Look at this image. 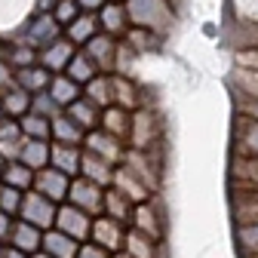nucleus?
<instances>
[{"instance_id":"obj_28","label":"nucleus","mask_w":258,"mask_h":258,"mask_svg":"<svg viewBox=\"0 0 258 258\" xmlns=\"http://www.w3.org/2000/svg\"><path fill=\"white\" fill-rule=\"evenodd\" d=\"M31 105H34V95L25 92L22 86H13L10 92L0 95V108H4L10 120H22L25 114H31Z\"/></svg>"},{"instance_id":"obj_34","label":"nucleus","mask_w":258,"mask_h":258,"mask_svg":"<svg viewBox=\"0 0 258 258\" xmlns=\"http://www.w3.org/2000/svg\"><path fill=\"white\" fill-rule=\"evenodd\" d=\"M64 74H68L77 86H86L89 80H95L102 71H99V64H95V61H92L83 49H77V55L71 58V64H68V71H64Z\"/></svg>"},{"instance_id":"obj_5","label":"nucleus","mask_w":258,"mask_h":258,"mask_svg":"<svg viewBox=\"0 0 258 258\" xmlns=\"http://www.w3.org/2000/svg\"><path fill=\"white\" fill-rule=\"evenodd\" d=\"M55 215H58V206L52 200H46L43 194H37V190H28L25 194L22 212H19L22 221L34 224V228H40V231H52L55 228Z\"/></svg>"},{"instance_id":"obj_14","label":"nucleus","mask_w":258,"mask_h":258,"mask_svg":"<svg viewBox=\"0 0 258 258\" xmlns=\"http://www.w3.org/2000/svg\"><path fill=\"white\" fill-rule=\"evenodd\" d=\"M43 234H46V231L34 228V224H28V221H22V218H16L7 246L19 249V252H25V255H37V252L43 249Z\"/></svg>"},{"instance_id":"obj_18","label":"nucleus","mask_w":258,"mask_h":258,"mask_svg":"<svg viewBox=\"0 0 258 258\" xmlns=\"http://www.w3.org/2000/svg\"><path fill=\"white\" fill-rule=\"evenodd\" d=\"M99 129H105L108 136H114V139L126 142V148H129V129H133V111H126V108H120V105H111V108H105V111H102V126H99Z\"/></svg>"},{"instance_id":"obj_22","label":"nucleus","mask_w":258,"mask_h":258,"mask_svg":"<svg viewBox=\"0 0 258 258\" xmlns=\"http://www.w3.org/2000/svg\"><path fill=\"white\" fill-rule=\"evenodd\" d=\"M114 172H117V166H111L108 160H102V157L83 151V163H80V175H83V178L102 184V187H111V184H114Z\"/></svg>"},{"instance_id":"obj_12","label":"nucleus","mask_w":258,"mask_h":258,"mask_svg":"<svg viewBox=\"0 0 258 258\" xmlns=\"http://www.w3.org/2000/svg\"><path fill=\"white\" fill-rule=\"evenodd\" d=\"M129 228L139 231V234H145V237H151V240L163 237V218H160V212H157V203L154 200L139 203L133 209V221H129Z\"/></svg>"},{"instance_id":"obj_11","label":"nucleus","mask_w":258,"mask_h":258,"mask_svg":"<svg viewBox=\"0 0 258 258\" xmlns=\"http://www.w3.org/2000/svg\"><path fill=\"white\" fill-rule=\"evenodd\" d=\"M117 46H120V40L117 37H111V34H95L86 46H83V52L99 64V71L102 74H114V64H117Z\"/></svg>"},{"instance_id":"obj_4","label":"nucleus","mask_w":258,"mask_h":258,"mask_svg":"<svg viewBox=\"0 0 258 258\" xmlns=\"http://www.w3.org/2000/svg\"><path fill=\"white\" fill-rule=\"evenodd\" d=\"M126 234H129V228H126L123 221L108 218V215H99V218H92V231H89V240L86 243H95L99 249L117 255L126 246Z\"/></svg>"},{"instance_id":"obj_54","label":"nucleus","mask_w":258,"mask_h":258,"mask_svg":"<svg viewBox=\"0 0 258 258\" xmlns=\"http://www.w3.org/2000/svg\"><path fill=\"white\" fill-rule=\"evenodd\" d=\"M4 117H7V114H4V108H0V120H4Z\"/></svg>"},{"instance_id":"obj_46","label":"nucleus","mask_w":258,"mask_h":258,"mask_svg":"<svg viewBox=\"0 0 258 258\" xmlns=\"http://www.w3.org/2000/svg\"><path fill=\"white\" fill-rule=\"evenodd\" d=\"M77 258H114V255H111V252H105V249H99L95 243H83Z\"/></svg>"},{"instance_id":"obj_49","label":"nucleus","mask_w":258,"mask_h":258,"mask_svg":"<svg viewBox=\"0 0 258 258\" xmlns=\"http://www.w3.org/2000/svg\"><path fill=\"white\" fill-rule=\"evenodd\" d=\"M55 7H58V0H34V13H40V16H52Z\"/></svg>"},{"instance_id":"obj_10","label":"nucleus","mask_w":258,"mask_h":258,"mask_svg":"<svg viewBox=\"0 0 258 258\" xmlns=\"http://www.w3.org/2000/svg\"><path fill=\"white\" fill-rule=\"evenodd\" d=\"M34 190L37 194H43L46 200H52L55 206H61V203H68V190H71V178L64 175V172H58V169H40L37 175H34Z\"/></svg>"},{"instance_id":"obj_23","label":"nucleus","mask_w":258,"mask_h":258,"mask_svg":"<svg viewBox=\"0 0 258 258\" xmlns=\"http://www.w3.org/2000/svg\"><path fill=\"white\" fill-rule=\"evenodd\" d=\"M231 178L234 187H243V194H258V157H234Z\"/></svg>"},{"instance_id":"obj_45","label":"nucleus","mask_w":258,"mask_h":258,"mask_svg":"<svg viewBox=\"0 0 258 258\" xmlns=\"http://www.w3.org/2000/svg\"><path fill=\"white\" fill-rule=\"evenodd\" d=\"M16 86V71H13V64L7 58H0V95L10 92Z\"/></svg>"},{"instance_id":"obj_33","label":"nucleus","mask_w":258,"mask_h":258,"mask_svg":"<svg viewBox=\"0 0 258 258\" xmlns=\"http://www.w3.org/2000/svg\"><path fill=\"white\" fill-rule=\"evenodd\" d=\"M133 209H136V203H129L117 187H108L105 190V212L102 215L117 218V221H123L126 228H129V221H133Z\"/></svg>"},{"instance_id":"obj_16","label":"nucleus","mask_w":258,"mask_h":258,"mask_svg":"<svg viewBox=\"0 0 258 258\" xmlns=\"http://www.w3.org/2000/svg\"><path fill=\"white\" fill-rule=\"evenodd\" d=\"M80 163H83V148L77 145H55L52 142V157H49V166L64 172L68 178L80 175Z\"/></svg>"},{"instance_id":"obj_48","label":"nucleus","mask_w":258,"mask_h":258,"mask_svg":"<svg viewBox=\"0 0 258 258\" xmlns=\"http://www.w3.org/2000/svg\"><path fill=\"white\" fill-rule=\"evenodd\" d=\"M105 4H108V0H77L80 13H92V16H99L105 10Z\"/></svg>"},{"instance_id":"obj_31","label":"nucleus","mask_w":258,"mask_h":258,"mask_svg":"<svg viewBox=\"0 0 258 258\" xmlns=\"http://www.w3.org/2000/svg\"><path fill=\"white\" fill-rule=\"evenodd\" d=\"M49 157H52V142H34V139H25V151H22V163L28 169H49Z\"/></svg>"},{"instance_id":"obj_24","label":"nucleus","mask_w":258,"mask_h":258,"mask_svg":"<svg viewBox=\"0 0 258 258\" xmlns=\"http://www.w3.org/2000/svg\"><path fill=\"white\" fill-rule=\"evenodd\" d=\"M111 187H117L123 197H126L129 203H136V206L151 200V190H148L133 172H129V169H123V166H117V172H114V184H111Z\"/></svg>"},{"instance_id":"obj_2","label":"nucleus","mask_w":258,"mask_h":258,"mask_svg":"<svg viewBox=\"0 0 258 258\" xmlns=\"http://www.w3.org/2000/svg\"><path fill=\"white\" fill-rule=\"evenodd\" d=\"M61 37H64V28L55 22V16H40V13H34V19L25 22V28L19 31V40L37 52H43L46 46H52Z\"/></svg>"},{"instance_id":"obj_44","label":"nucleus","mask_w":258,"mask_h":258,"mask_svg":"<svg viewBox=\"0 0 258 258\" xmlns=\"http://www.w3.org/2000/svg\"><path fill=\"white\" fill-rule=\"evenodd\" d=\"M13 139H25L22 126H19V120L4 117V120H0V142H13Z\"/></svg>"},{"instance_id":"obj_47","label":"nucleus","mask_w":258,"mask_h":258,"mask_svg":"<svg viewBox=\"0 0 258 258\" xmlns=\"http://www.w3.org/2000/svg\"><path fill=\"white\" fill-rule=\"evenodd\" d=\"M13 224L16 218L7 215V212H0V243H10V234H13Z\"/></svg>"},{"instance_id":"obj_42","label":"nucleus","mask_w":258,"mask_h":258,"mask_svg":"<svg viewBox=\"0 0 258 258\" xmlns=\"http://www.w3.org/2000/svg\"><path fill=\"white\" fill-rule=\"evenodd\" d=\"M55 22L61 25V28H68L77 16H80V7H77V0H58V7H55Z\"/></svg>"},{"instance_id":"obj_53","label":"nucleus","mask_w":258,"mask_h":258,"mask_svg":"<svg viewBox=\"0 0 258 258\" xmlns=\"http://www.w3.org/2000/svg\"><path fill=\"white\" fill-rule=\"evenodd\" d=\"M4 249H7V243H0V255H4Z\"/></svg>"},{"instance_id":"obj_36","label":"nucleus","mask_w":258,"mask_h":258,"mask_svg":"<svg viewBox=\"0 0 258 258\" xmlns=\"http://www.w3.org/2000/svg\"><path fill=\"white\" fill-rule=\"evenodd\" d=\"M123 43L133 49L136 55H142V52H154V49L160 46V34H154V31H145V28H129L126 37H123Z\"/></svg>"},{"instance_id":"obj_13","label":"nucleus","mask_w":258,"mask_h":258,"mask_svg":"<svg viewBox=\"0 0 258 258\" xmlns=\"http://www.w3.org/2000/svg\"><path fill=\"white\" fill-rule=\"evenodd\" d=\"M99 25H102V34H111V37L123 40V37H126V31L133 28V25H129L126 4H120V0H108L105 10L99 13Z\"/></svg>"},{"instance_id":"obj_8","label":"nucleus","mask_w":258,"mask_h":258,"mask_svg":"<svg viewBox=\"0 0 258 258\" xmlns=\"http://www.w3.org/2000/svg\"><path fill=\"white\" fill-rule=\"evenodd\" d=\"M83 151H89V154H95V157L108 160L111 166H120V163H123V157H126V142L108 136L105 129H95V133H86Z\"/></svg>"},{"instance_id":"obj_30","label":"nucleus","mask_w":258,"mask_h":258,"mask_svg":"<svg viewBox=\"0 0 258 258\" xmlns=\"http://www.w3.org/2000/svg\"><path fill=\"white\" fill-rule=\"evenodd\" d=\"M83 99H89L95 108H111L114 105V86H111V74H99L95 80H89L83 86Z\"/></svg>"},{"instance_id":"obj_41","label":"nucleus","mask_w":258,"mask_h":258,"mask_svg":"<svg viewBox=\"0 0 258 258\" xmlns=\"http://www.w3.org/2000/svg\"><path fill=\"white\" fill-rule=\"evenodd\" d=\"M237 215H240V224L258 221V194H243V203H237Z\"/></svg>"},{"instance_id":"obj_15","label":"nucleus","mask_w":258,"mask_h":258,"mask_svg":"<svg viewBox=\"0 0 258 258\" xmlns=\"http://www.w3.org/2000/svg\"><path fill=\"white\" fill-rule=\"evenodd\" d=\"M74 55H77V46H74L68 37H61V40H55L52 46H46V49L40 52V64H43L49 74H64Z\"/></svg>"},{"instance_id":"obj_52","label":"nucleus","mask_w":258,"mask_h":258,"mask_svg":"<svg viewBox=\"0 0 258 258\" xmlns=\"http://www.w3.org/2000/svg\"><path fill=\"white\" fill-rule=\"evenodd\" d=\"M114 258H129V255H126V252H117V255H114Z\"/></svg>"},{"instance_id":"obj_50","label":"nucleus","mask_w":258,"mask_h":258,"mask_svg":"<svg viewBox=\"0 0 258 258\" xmlns=\"http://www.w3.org/2000/svg\"><path fill=\"white\" fill-rule=\"evenodd\" d=\"M0 258H31V255H25V252H19V249L7 246V249H4V255H0Z\"/></svg>"},{"instance_id":"obj_9","label":"nucleus","mask_w":258,"mask_h":258,"mask_svg":"<svg viewBox=\"0 0 258 258\" xmlns=\"http://www.w3.org/2000/svg\"><path fill=\"white\" fill-rule=\"evenodd\" d=\"M55 228L61 234H68V237L86 243L89 240V231H92V215H86L83 209H77L71 203H61L58 206V215H55Z\"/></svg>"},{"instance_id":"obj_55","label":"nucleus","mask_w":258,"mask_h":258,"mask_svg":"<svg viewBox=\"0 0 258 258\" xmlns=\"http://www.w3.org/2000/svg\"><path fill=\"white\" fill-rule=\"evenodd\" d=\"M120 4H126V0H120Z\"/></svg>"},{"instance_id":"obj_17","label":"nucleus","mask_w":258,"mask_h":258,"mask_svg":"<svg viewBox=\"0 0 258 258\" xmlns=\"http://www.w3.org/2000/svg\"><path fill=\"white\" fill-rule=\"evenodd\" d=\"M111 86H114V105H120V108H126V111L145 108L142 89L136 86L133 77H126V74H111Z\"/></svg>"},{"instance_id":"obj_26","label":"nucleus","mask_w":258,"mask_h":258,"mask_svg":"<svg viewBox=\"0 0 258 258\" xmlns=\"http://www.w3.org/2000/svg\"><path fill=\"white\" fill-rule=\"evenodd\" d=\"M52 77H55V74H49L43 64H31V68L16 71V86H22V89H25V92H31V95H40V92H46V89H49Z\"/></svg>"},{"instance_id":"obj_20","label":"nucleus","mask_w":258,"mask_h":258,"mask_svg":"<svg viewBox=\"0 0 258 258\" xmlns=\"http://www.w3.org/2000/svg\"><path fill=\"white\" fill-rule=\"evenodd\" d=\"M95 34H102V25H99V16H92V13H80L68 28H64V37H68L77 49H83Z\"/></svg>"},{"instance_id":"obj_29","label":"nucleus","mask_w":258,"mask_h":258,"mask_svg":"<svg viewBox=\"0 0 258 258\" xmlns=\"http://www.w3.org/2000/svg\"><path fill=\"white\" fill-rule=\"evenodd\" d=\"M52 142L55 145H77V148H83V142H86V133L68 117V114H58L55 120H52Z\"/></svg>"},{"instance_id":"obj_6","label":"nucleus","mask_w":258,"mask_h":258,"mask_svg":"<svg viewBox=\"0 0 258 258\" xmlns=\"http://www.w3.org/2000/svg\"><path fill=\"white\" fill-rule=\"evenodd\" d=\"M160 139V120L151 108L133 111V129H129V148L136 151H151Z\"/></svg>"},{"instance_id":"obj_3","label":"nucleus","mask_w":258,"mask_h":258,"mask_svg":"<svg viewBox=\"0 0 258 258\" xmlns=\"http://www.w3.org/2000/svg\"><path fill=\"white\" fill-rule=\"evenodd\" d=\"M105 190H108V187H102V184H95V181L77 175V178H71L68 203L77 206V209H83V212L92 215V218H99V215L105 212Z\"/></svg>"},{"instance_id":"obj_1","label":"nucleus","mask_w":258,"mask_h":258,"mask_svg":"<svg viewBox=\"0 0 258 258\" xmlns=\"http://www.w3.org/2000/svg\"><path fill=\"white\" fill-rule=\"evenodd\" d=\"M126 13L133 28H145L154 34H163L172 22L169 0H126Z\"/></svg>"},{"instance_id":"obj_25","label":"nucleus","mask_w":258,"mask_h":258,"mask_svg":"<svg viewBox=\"0 0 258 258\" xmlns=\"http://www.w3.org/2000/svg\"><path fill=\"white\" fill-rule=\"evenodd\" d=\"M46 95L58 108H71L77 99H83V86H77L68 74H55L52 83H49V89H46Z\"/></svg>"},{"instance_id":"obj_43","label":"nucleus","mask_w":258,"mask_h":258,"mask_svg":"<svg viewBox=\"0 0 258 258\" xmlns=\"http://www.w3.org/2000/svg\"><path fill=\"white\" fill-rule=\"evenodd\" d=\"M22 151H25V139L0 142V157H4L7 163H16V160H22Z\"/></svg>"},{"instance_id":"obj_40","label":"nucleus","mask_w":258,"mask_h":258,"mask_svg":"<svg viewBox=\"0 0 258 258\" xmlns=\"http://www.w3.org/2000/svg\"><path fill=\"white\" fill-rule=\"evenodd\" d=\"M31 111L34 114H40V117H46V120H55L58 114H64V108H58L46 92H40V95H34V105H31Z\"/></svg>"},{"instance_id":"obj_32","label":"nucleus","mask_w":258,"mask_h":258,"mask_svg":"<svg viewBox=\"0 0 258 258\" xmlns=\"http://www.w3.org/2000/svg\"><path fill=\"white\" fill-rule=\"evenodd\" d=\"M34 169H28L22 160H16V163H7L4 166V172H0V181L4 184H10V187H16V190H34Z\"/></svg>"},{"instance_id":"obj_35","label":"nucleus","mask_w":258,"mask_h":258,"mask_svg":"<svg viewBox=\"0 0 258 258\" xmlns=\"http://www.w3.org/2000/svg\"><path fill=\"white\" fill-rule=\"evenodd\" d=\"M19 126H22V136L25 139H34V142H52V120H46V117H40V114H25L22 120H19Z\"/></svg>"},{"instance_id":"obj_19","label":"nucleus","mask_w":258,"mask_h":258,"mask_svg":"<svg viewBox=\"0 0 258 258\" xmlns=\"http://www.w3.org/2000/svg\"><path fill=\"white\" fill-rule=\"evenodd\" d=\"M234 145H237V157H258V120L243 117V114L237 117Z\"/></svg>"},{"instance_id":"obj_21","label":"nucleus","mask_w":258,"mask_h":258,"mask_svg":"<svg viewBox=\"0 0 258 258\" xmlns=\"http://www.w3.org/2000/svg\"><path fill=\"white\" fill-rule=\"evenodd\" d=\"M80 240H74V237H68V234H61L58 228H52V231H46L43 234V249L40 252H46L49 258H77L80 255Z\"/></svg>"},{"instance_id":"obj_51","label":"nucleus","mask_w":258,"mask_h":258,"mask_svg":"<svg viewBox=\"0 0 258 258\" xmlns=\"http://www.w3.org/2000/svg\"><path fill=\"white\" fill-rule=\"evenodd\" d=\"M31 258H49V255L46 252H37V255H31Z\"/></svg>"},{"instance_id":"obj_38","label":"nucleus","mask_w":258,"mask_h":258,"mask_svg":"<svg viewBox=\"0 0 258 258\" xmlns=\"http://www.w3.org/2000/svg\"><path fill=\"white\" fill-rule=\"evenodd\" d=\"M7 61L13 64V71H22V68H31V64H40V52L31 49L22 40H16L13 46H7Z\"/></svg>"},{"instance_id":"obj_39","label":"nucleus","mask_w":258,"mask_h":258,"mask_svg":"<svg viewBox=\"0 0 258 258\" xmlns=\"http://www.w3.org/2000/svg\"><path fill=\"white\" fill-rule=\"evenodd\" d=\"M237 243L249 258H258V221L237 224Z\"/></svg>"},{"instance_id":"obj_7","label":"nucleus","mask_w":258,"mask_h":258,"mask_svg":"<svg viewBox=\"0 0 258 258\" xmlns=\"http://www.w3.org/2000/svg\"><path fill=\"white\" fill-rule=\"evenodd\" d=\"M154 151V148H151ZM151 151H136V148H126V157H123V169H129L133 172L151 194H157V187H160V166L154 163V157H151Z\"/></svg>"},{"instance_id":"obj_37","label":"nucleus","mask_w":258,"mask_h":258,"mask_svg":"<svg viewBox=\"0 0 258 258\" xmlns=\"http://www.w3.org/2000/svg\"><path fill=\"white\" fill-rule=\"evenodd\" d=\"M123 252L129 258H157V240H151V237H145V234H139V231L129 228Z\"/></svg>"},{"instance_id":"obj_27","label":"nucleus","mask_w":258,"mask_h":258,"mask_svg":"<svg viewBox=\"0 0 258 258\" xmlns=\"http://www.w3.org/2000/svg\"><path fill=\"white\" fill-rule=\"evenodd\" d=\"M64 114H68L83 133H95V129L102 126V108H95L89 99H77L71 108H64Z\"/></svg>"}]
</instances>
